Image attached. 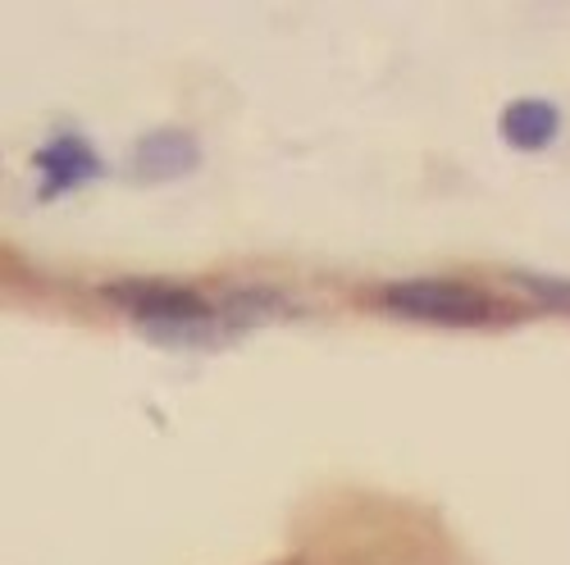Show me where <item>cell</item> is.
<instances>
[{
    "label": "cell",
    "instance_id": "obj_1",
    "mask_svg": "<svg viewBox=\"0 0 570 565\" xmlns=\"http://www.w3.org/2000/svg\"><path fill=\"white\" fill-rule=\"evenodd\" d=\"M379 301H384L393 315L424 319V324H489V319H502L493 297H484L480 288H465V282H452V278L393 282V288L379 293Z\"/></svg>",
    "mask_w": 570,
    "mask_h": 565
},
{
    "label": "cell",
    "instance_id": "obj_2",
    "mask_svg": "<svg viewBox=\"0 0 570 565\" xmlns=\"http://www.w3.org/2000/svg\"><path fill=\"white\" fill-rule=\"evenodd\" d=\"M119 306H128L147 328H202L210 324V306L193 288H165V282H124L110 288Z\"/></svg>",
    "mask_w": 570,
    "mask_h": 565
},
{
    "label": "cell",
    "instance_id": "obj_3",
    "mask_svg": "<svg viewBox=\"0 0 570 565\" xmlns=\"http://www.w3.org/2000/svg\"><path fill=\"white\" fill-rule=\"evenodd\" d=\"M202 160L197 151V141L178 132V128H160L151 137H141L137 141V151H132V174L137 178H147V182H165V178H183V174H193Z\"/></svg>",
    "mask_w": 570,
    "mask_h": 565
},
{
    "label": "cell",
    "instance_id": "obj_4",
    "mask_svg": "<svg viewBox=\"0 0 570 565\" xmlns=\"http://www.w3.org/2000/svg\"><path fill=\"white\" fill-rule=\"evenodd\" d=\"M37 169L46 178V192L56 197V192H69V187H78L87 178H97L101 174V160H97V151H91L87 141L65 137V141H51V147L37 156Z\"/></svg>",
    "mask_w": 570,
    "mask_h": 565
},
{
    "label": "cell",
    "instance_id": "obj_5",
    "mask_svg": "<svg viewBox=\"0 0 570 565\" xmlns=\"http://www.w3.org/2000/svg\"><path fill=\"white\" fill-rule=\"evenodd\" d=\"M502 137L511 141V147H520V151H543L548 141L561 132V115H557V106H548V101H515V106H507L502 110Z\"/></svg>",
    "mask_w": 570,
    "mask_h": 565
},
{
    "label": "cell",
    "instance_id": "obj_6",
    "mask_svg": "<svg viewBox=\"0 0 570 565\" xmlns=\"http://www.w3.org/2000/svg\"><path fill=\"white\" fill-rule=\"evenodd\" d=\"M525 288L539 297V301H548V306H557V310H570V282L566 278H543V274H515Z\"/></svg>",
    "mask_w": 570,
    "mask_h": 565
}]
</instances>
